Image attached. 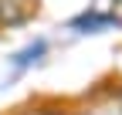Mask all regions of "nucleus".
<instances>
[{"instance_id":"nucleus-1","label":"nucleus","mask_w":122,"mask_h":115,"mask_svg":"<svg viewBox=\"0 0 122 115\" xmlns=\"http://www.w3.org/2000/svg\"><path fill=\"white\" fill-rule=\"evenodd\" d=\"M112 24H119V20L109 17V14H81V17L71 20V31H105Z\"/></svg>"},{"instance_id":"nucleus-2","label":"nucleus","mask_w":122,"mask_h":115,"mask_svg":"<svg viewBox=\"0 0 122 115\" xmlns=\"http://www.w3.org/2000/svg\"><path fill=\"white\" fill-rule=\"evenodd\" d=\"M27 14H30V7L20 0H0V24H20Z\"/></svg>"},{"instance_id":"nucleus-3","label":"nucleus","mask_w":122,"mask_h":115,"mask_svg":"<svg viewBox=\"0 0 122 115\" xmlns=\"http://www.w3.org/2000/svg\"><path fill=\"white\" fill-rule=\"evenodd\" d=\"M48 54V41H34L30 48H24L17 58H14V64L17 68H27V64H34V61H41V58Z\"/></svg>"},{"instance_id":"nucleus-4","label":"nucleus","mask_w":122,"mask_h":115,"mask_svg":"<svg viewBox=\"0 0 122 115\" xmlns=\"http://www.w3.org/2000/svg\"><path fill=\"white\" fill-rule=\"evenodd\" d=\"M24 115H61V112H48V108H34V112H24Z\"/></svg>"}]
</instances>
